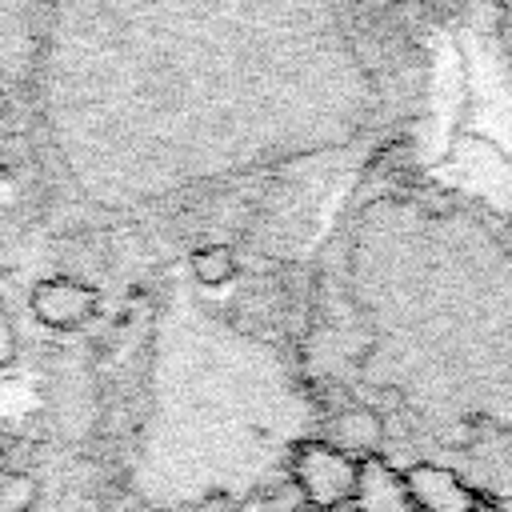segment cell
Masks as SVG:
<instances>
[{"label":"cell","mask_w":512,"mask_h":512,"mask_svg":"<svg viewBox=\"0 0 512 512\" xmlns=\"http://www.w3.org/2000/svg\"><path fill=\"white\" fill-rule=\"evenodd\" d=\"M292 484L300 488L304 504L328 512L336 504L352 500V484H356V464L348 456H340L336 448L320 444H304L292 460Z\"/></svg>","instance_id":"obj_1"},{"label":"cell","mask_w":512,"mask_h":512,"mask_svg":"<svg viewBox=\"0 0 512 512\" xmlns=\"http://www.w3.org/2000/svg\"><path fill=\"white\" fill-rule=\"evenodd\" d=\"M28 308H32V316L44 328H52V332H76V328H84V324L96 320L100 292L88 280H80V276L56 272V276H44V280L32 284Z\"/></svg>","instance_id":"obj_2"},{"label":"cell","mask_w":512,"mask_h":512,"mask_svg":"<svg viewBox=\"0 0 512 512\" xmlns=\"http://www.w3.org/2000/svg\"><path fill=\"white\" fill-rule=\"evenodd\" d=\"M408 484V500L416 512H484L480 508V492L460 480V472L440 468V464H412L404 472Z\"/></svg>","instance_id":"obj_3"},{"label":"cell","mask_w":512,"mask_h":512,"mask_svg":"<svg viewBox=\"0 0 512 512\" xmlns=\"http://www.w3.org/2000/svg\"><path fill=\"white\" fill-rule=\"evenodd\" d=\"M352 504L360 512H412L404 472H396L384 456L360 460L356 464V484H352Z\"/></svg>","instance_id":"obj_4"},{"label":"cell","mask_w":512,"mask_h":512,"mask_svg":"<svg viewBox=\"0 0 512 512\" xmlns=\"http://www.w3.org/2000/svg\"><path fill=\"white\" fill-rule=\"evenodd\" d=\"M324 436H328L324 440L328 448H336L340 456L360 464V460L380 456V448H384V420L376 412H368V408H344V412H336L324 424Z\"/></svg>","instance_id":"obj_5"},{"label":"cell","mask_w":512,"mask_h":512,"mask_svg":"<svg viewBox=\"0 0 512 512\" xmlns=\"http://www.w3.org/2000/svg\"><path fill=\"white\" fill-rule=\"evenodd\" d=\"M188 272L200 288H228L232 280H240V256L232 244L208 240V244H196L188 252Z\"/></svg>","instance_id":"obj_6"},{"label":"cell","mask_w":512,"mask_h":512,"mask_svg":"<svg viewBox=\"0 0 512 512\" xmlns=\"http://www.w3.org/2000/svg\"><path fill=\"white\" fill-rule=\"evenodd\" d=\"M36 496H40V488H36L32 472H24V476H4V500H8L16 512H28V508L36 504Z\"/></svg>","instance_id":"obj_7"},{"label":"cell","mask_w":512,"mask_h":512,"mask_svg":"<svg viewBox=\"0 0 512 512\" xmlns=\"http://www.w3.org/2000/svg\"><path fill=\"white\" fill-rule=\"evenodd\" d=\"M16 356H20V336H16V324H12V316H8V308L0 300V372L12 368Z\"/></svg>","instance_id":"obj_8"},{"label":"cell","mask_w":512,"mask_h":512,"mask_svg":"<svg viewBox=\"0 0 512 512\" xmlns=\"http://www.w3.org/2000/svg\"><path fill=\"white\" fill-rule=\"evenodd\" d=\"M328 512H360V508H356V504L348 500V504H336V508H328Z\"/></svg>","instance_id":"obj_9"},{"label":"cell","mask_w":512,"mask_h":512,"mask_svg":"<svg viewBox=\"0 0 512 512\" xmlns=\"http://www.w3.org/2000/svg\"><path fill=\"white\" fill-rule=\"evenodd\" d=\"M412 512H416V508H412Z\"/></svg>","instance_id":"obj_10"}]
</instances>
